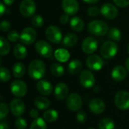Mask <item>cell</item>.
Instances as JSON below:
<instances>
[{"label": "cell", "instance_id": "obj_1", "mask_svg": "<svg viewBox=\"0 0 129 129\" xmlns=\"http://www.w3.org/2000/svg\"><path fill=\"white\" fill-rule=\"evenodd\" d=\"M45 63L40 60H35L30 63L28 67V74L33 79L39 80L45 76Z\"/></svg>", "mask_w": 129, "mask_h": 129}, {"label": "cell", "instance_id": "obj_2", "mask_svg": "<svg viewBox=\"0 0 129 129\" xmlns=\"http://www.w3.org/2000/svg\"><path fill=\"white\" fill-rule=\"evenodd\" d=\"M88 32L95 36H103L109 31L107 23L102 20H93L88 25Z\"/></svg>", "mask_w": 129, "mask_h": 129}, {"label": "cell", "instance_id": "obj_3", "mask_svg": "<svg viewBox=\"0 0 129 129\" xmlns=\"http://www.w3.org/2000/svg\"><path fill=\"white\" fill-rule=\"evenodd\" d=\"M118 51V45L116 42L113 41L105 42L100 50L101 56L107 60L111 59L116 56Z\"/></svg>", "mask_w": 129, "mask_h": 129}, {"label": "cell", "instance_id": "obj_4", "mask_svg": "<svg viewBox=\"0 0 129 129\" xmlns=\"http://www.w3.org/2000/svg\"><path fill=\"white\" fill-rule=\"evenodd\" d=\"M114 102L119 110H129V92L125 91H118L115 95Z\"/></svg>", "mask_w": 129, "mask_h": 129}, {"label": "cell", "instance_id": "obj_5", "mask_svg": "<svg viewBox=\"0 0 129 129\" xmlns=\"http://www.w3.org/2000/svg\"><path fill=\"white\" fill-rule=\"evenodd\" d=\"M11 91L15 97H24L27 92V85L22 80H14L11 83Z\"/></svg>", "mask_w": 129, "mask_h": 129}, {"label": "cell", "instance_id": "obj_6", "mask_svg": "<svg viewBox=\"0 0 129 129\" xmlns=\"http://www.w3.org/2000/svg\"><path fill=\"white\" fill-rule=\"evenodd\" d=\"M35 48L36 52L42 57L48 58L50 57L53 54V49L51 45L44 40H40L37 42L35 45Z\"/></svg>", "mask_w": 129, "mask_h": 129}, {"label": "cell", "instance_id": "obj_7", "mask_svg": "<svg viewBox=\"0 0 129 129\" xmlns=\"http://www.w3.org/2000/svg\"><path fill=\"white\" fill-rule=\"evenodd\" d=\"M67 106L71 111H79L82 106V98L77 93L70 94L67 98Z\"/></svg>", "mask_w": 129, "mask_h": 129}, {"label": "cell", "instance_id": "obj_8", "mask_svg": "<svg viewBox=\"0 0 129 129\" xmlns=\"http://www.w3.org/2000/svg\"><path fill=\"white\" fill-rule=\"evenodd\" d=\"M36 5L33 0H23L20 5V11L24 17H29L35 14Z\"/></svg>", "mask_w": 129, "mask_h": 129}, {"label": "cell", "instance_id": "obj_9", "mask_svg": "<svg viewBox=\"0 0 129 129\" xmlns=\"http://www.w3.org/2000/svg\"><path fill=\"white\" fill-rule=\"evenodd\" d=\"M45 36L51 42L54 44H58L62 39V33L57 26H50L46 29Z\"/></svg>", "mask_w": 129, "mask_h": 129}, {"label": "cell", "instance_id": "obj_10", "mask_svg": "<svg viewBox=\"0 0 129 129\" xmlns=\"http://www.w3.org/2000/svg\"><path fill=\"white\" fill-rule=\"evenodd\" d=\"M37 38L36 31L31 27H26L23 29L20 34V41L24 45H29L35 42Z\"/></svg>", "mask_w": 129, "mask_h": 129}, {"label": "cell", "instance_id": "obj_11", "mask_svg": "<svg viewBox=\"0 0 129 129\" xmlns=\"http://www.w3.org/2000/svg\"><path fill=\"white\" fill-rule=\"evenodd\" d=\"M79 82L82 86L85 88H89L94 86L95 83V78L91 71L85 70L82 71L79 75Z\"/></svg>", "mask_w": 129, "mask_h": 129}, {"label": "cell", "instance_id": "obj_12", "mask_svg": "<svg viewBox=\"0 0 129 129\" xmlns=\"http://www.w3.org/2000/svg\"><path fill=\"white\" fill-rule=\"evenodd\" d=\"M9 107H10V110L11 113L17 117L22 116L24 113L25 110H26L24 102L19 98L13 99L10 102Z\"/></svg>", "mask_w": 129, "mask_h": 129}, {"label": "cell", "instance_id": "obj_13", "mask_svg": "<svg viewBox=\"0 0 129 129\" xmlns=\"http://www.w3.org/2000/svg\"><path fill=\"white\" fill-rule=\"evenodd\" d=\"M98 48V41L92 36L85 38L82 43V51L87 54H93Z\"/></svg>", "mask_w": 129, "mask_h": 129}, {"label": "cell", "instance_id": "obj_14", "mask_svg": "<svg viewBox=\"0 0 129 129\" xmlns=\"http://www.w3.org/2000/svg\"><path fill=\"white\" fill-rule=\"evenodd\" d=\"M86 64L90 70L94 71H98L101 70L104 67V60L100 56L96 54H91L87 58Z\"/></svg>", "mask_w": 129, "mask_h": 129}, {"label": "cell", "instance_id": "obj_15", "mask_svg": "<svg viewBox=\"0 0 129 129\" xmlns=\"http://www.w3.org/2000/svg\"><path fill=\"white\" fill-rule=\"evenodd\" d=\"M101 14L107 19H115L118 15V10L115 5L110 3H105L101 8Z\"/></svg>", "mask_w": 129, "mask_h": 129}, {"label": "cell", "instance_id": "obj_16", "mask_svg": "<svg viewBox=\"0 0 129 129\" xmlns=\"http://www.w3.org/2000/svg\"><path fill=\"white\" fill-rule=\"evenodd\" d=\"M105 103L103 100L95 98L90 101L88 104V108L94 114H101L105 110Z\"/></svg>", "mask_w": 129, "mask_h": 129}, {"label": "cell", "instance_id": "obj_17", "mask_svg": "<svg viewBox=\"0 0 129 129\" xmlns=\"http://www.w3.org/2000/svg\"><path fill=\"white\" fill-rule=\"evenodd\" d=\"M62 8L66 14L73 15L78 12L79 5L76 0H63Z\"/></svg>", "mask_w": 129, "mask_h": 129}, {"label": "cell", "instance_id": "obj_18", "mask_svg": "<svg viewBox=\"0 0 129 129\" xmlns=\"http://www.w3.org/2000/svg\"><path fill=\"white\" fill-rule=\"evenodd\" d=\"M68 94H69V88L65 83L60 82L55 86L54 96L57 100L60 101L64 100L68 96Z\"/></svg>", "mask_w": 129, "mask_h": 129}, {"label": "cell", "instance_id": "obj_19", "mask_svg": "<svg viewBox=\"0 0 129 129\" xmlns=\"http://www.w3.org/2000/svg\"><path fill=\"white\" fill-rule=\"evenodd\" d=\"M36 88L40 94L42 95H50L53 91V86L51 83L47 80H40L36 85Z\"/></svg>", "mask_w": 129, "mask_h": 129}, {"label": "cell", "instance_id": "obj_20", "mask_svg": "<svg viewBox=\"0 0 129 129\" xmlns=\"http://www.w3.org/2000/svg\"><path fill=\"white\" fill-rule=\"evenodd\" d=\"M126 74H127L126 68L120 65L115 67L111 73L112 78L116 82H121L124 80L126 77Z\"/></svg>", "mask_w": 129, "mask_h": 129}, {"label": "cell", "instance_id": "obj_21", "mask_svg": "<svg viewBox=\"0 0 129 129\" xmlns=\"http://www.w3.org/2000/svg\"><path fill=\"white\" fill-rule=\"evenodd\" d=\"M34 104L37 109L40 110H47L50 107L51 102L47 98L40 96V97H37L35 99Z\"/></svg>", "mask_w": 129, "mask_h": 129}, {"label": "cell", "instance_id": "obj_22", "mask_svg": "<svg viewBox=\"0 0 129 129\" xmlns=\"http://www.w3.org/2000/svg\"><path fill=\"white\" fill-rule=\"evenodd\" d=\"M14 55L17 59L23 60L27 55V50L21 44H17L14 47Z\"/></svg>", "mask_w": 129, "mask_h": 129}, {"label": "cell", "instance_id": "obj_23", "mask_svg": "<svg viewBox=\"0 0 129 129\" xmlns=\"http://www.w3.org/2000/svg\"><path fill=\"white\" fill-rule=\"evenodd\" d=\"M54 57L57 60L61 63L67 62L70 59V53L67 50L64 48H59L57 49L54 52Z\"/></svg>", "mask_w": 129, "mask_h": 129}, {"label": "cell", "instance_id": "obj_24", "mask_svg": "<svg viewBox=\"0 0 129 129\" xmlns=\"http://www.w3.org/2000/svg\"><path fill=\"white\" fill-rule=\"evenodd\" d=\"M82 67V64L81 63V61L79 60L75 59L73 60L68 65V72L70 74L75 75L79 73Z\"/></svg>", "mask_w": 129, "mask_h": 129}, {"label": "cell", "instance_id": "obj_25", "mask_svg": "<svg viewBox=\"0 0 129 129\" xmlns=\"http://www.w3.org/2000/svg\"><path fill=\"white\" fill-rule=\"evenodd\" d=\"M70 27L75 32H81L84 28V22L79 17H74L70 20Z\"/></svg>", "mask_w": 129, "mask_h": 129}, {"label": "cell", "instance_id": "obj_26", "mask_svg": "<svg viewBox=\"0 0 129 129\" xmlns=\"http://www.w3.org/2000/svg\"><path fill=\"white\" fill-rule=\"evenodd\" d=\"M78 41V37L74 33H68L65 36V37L63 39V45L65 47L70 48L74 46Z\"/></svg>", "mask_w": 129, "mask_h": 129}, {"label": "cell", "instance_id": "obj_27", "mask_svg": "<svg viewBox=\"0 0 129 129\" xmlns=\"http://www.w3.org/2000/svg\"><path fill=\"white\" fill-rule=\"evenodd\" d=\"M26 72L25 66L22 63H16L12 67V73L16 78H21Z\"/></svg>", "mask_w": 129, "mask_h": 129}, {"label": "cell", "instance_id": "obj_28", "mask_svg": "<svg viewBox=\"0 0 129 129\" xmlns=\"http://www.w3.org/2000/svg\"><path fill=\"white\" fill-rule=\"evenodd\" d=\"M58 113L55 110H48L43 113V119L48 122H54L58 119Z\"/></svg>", "mask_w": 129, "mask_h": 129}, {"label": "cell", "instance_id": "obj_29", "mask_svg": "<svg viewBox=\"0 0 129 129\" xmlns=\"http://www.w3.org/2000/svg\"><path fill=\"white\" fill-rule=\"evenodd\" d=\"M107 36L110 39L116 42H119L122 39V33L121 31L116 28V27H113L111 28L108 33H107Z\"/></svg>", "mask_w": 129, "mask_h": 129}, {"label": "cell", "instance_id": "obj_30", "mask_svg": "<svg viewBox=\"0 0 129 129\" xmlns=\"http://www.w3.org/2000/svg\"><path fill=\"white\" fill-rule=\"evenodd\" d=\"M99 129H114L115 122L110 118H105L101 119L98 124Z\"/></svg>", "mask_w": 129, "mask_h": 129}, {"label": "cell", "instance_id": "obj_31", "mask_svg": "<svg viewBox=\"0 0 129 129\" xmlns=\"http://www.w3.org/2000/svg\"><path fill=\"white\" fill-rule=\"evenodd\" d=\"M0 54L1 56H5L8 54L10 51V45L8 42L3 36L0 37Z\"/></svg>", "mask_w": 129, "mask_h": 129}, {"label": "cell", "instance_id": "obj_32", "mask_svg": "<svg viewBox=\"0 0 129 129\" xmlns=\"http://www.w3.org/2000/svg\"><path fill=\"white\" fill-rule=\"evenodd\" d=\"M29 129H47V125L45 120L42 118L35 119L32 122Z\"/></svg>", "mask_w": 129, "mask_h": 129}, {"label": "cell", "instance_id": "obj_33", "mask_svg": "<svg viewBox=\"0 0 129 129\" xmlns=\"http://www.w3.org/2000/svg\"><path fill=\"white\" fill-rule=\"evenodd\" d=\"M50 70L51 73L57 77L62 76L64 74V68L62 65L59 63H53L51 66Z\"/></svg>", "mask_w": 129, "mask_h": 129}, {"label": "cell", "instance_id": "obj_34", "mask_svg": "<svg viewBox=\"0 0 129 129\" xmlns=\"http://www.w3.org/2000/svg\"><path fill=\"white\" fill-rule=\"evenodd\" d=\"M0 78L2 82H6L11 79V73L10 71L5 67L0 68Z\"/></svg>", "mask_w": 129, "mask_h": 129}, {"label": "cell", "instance_id": "obj_35", "mask_svg": "<svg viewBox=\"0 0 129 129\" xmlns=\"http://www.w3.org/2000/svg\"><path fill=\"white\" fill-rule=\"evenodd\" d=\"M31 23L35 27H41L44 24V19L41 15H34L31 19Z\"/></svg>", "mask_w": 129, "mask_h": 129}, {"label": "cell", "instance_id": "obj_36", "mask_svg": "<svg viewBox=\"0 0 129 129\" xmlns=\"http://www.w3.org/2000/svg\"><path fill=\"white\" fill-rule=\"evenodd\" d=\"M0 110H1V112H0V119L2 120L8 114L9 108H8V106L7 105V104L2 102L1 104H0Z\"/></svg>", "mask_w": 129, "mask_h": 129}, {"label": "cell", "instance_id": "obj_37", "mask_svg": "<svg viewBox=\"0 0 129 129\" xmlns=\"http://www.w3.org/2000/svg\"><path fill=\"white\" fill-rule=\"evenodd\" d=\"M7 37H8V39L12 42H17L18 39H20V36L19 35L18 32H17L16 30H11L8 33Z\"/></svg>", "mask_w": 129, "mask_h": 129}, {"label": "cell", "instance_id": "obj_38", "mask_svg": "<svg viewBox=\"0 0 129 129\" xmlns=\"http://www.w3.org/2000/svg\"><path fill=\"white\" fill-rule=\"evenodd\" d=\"M15 126L17 129H26L27 126L26 121L23 118L19 116L15 120Z\"/></svg>", "mask_w": 129, "mask_h": 129}, {"label": "cell", "instance_id": "obj_39", "mask_svg": "<svg viewBox=\"0 0 129 129\" xmlns=\"http://www.w3.org/2000/svg\"><path fill=\"white\" fill-rule=\"evenodd\" d=\"M11 28V24L10 22L7 21V20H3L1 24H0V29L1 31L4 32V33H6V32H8Z\"/></svg>", "mask_w": 129, "mask_h": 129}, {"label": "cell", "instance_id": "obj_40", "mask_svg": "<svg viewBox=\"0 0 129 129\" xmlns=\"http://www.w3.org/2000/svg\"><path fill=\"white\" fill-rule=\"evenodd\" d=\"M76 120L80 122V123H83L85 122L87 120V115L84 111H79L76 113Z\"/></svg>", "mask_w": 129, "mask_h": 129}, {"label": "cell", "instance_id": "obj_41", "mask_svg": "<svg viewBox=\"0 0 129 129\" xmlns=\"http://www.w3.org/2000/svg\"><path fill=\"white\" fill-rule=\"evenodd\" d=\"M88 14L91 17H94V16H97L99 14V13L101 12V9H99L98 7H94V6H92V7H90L88 9Z\"/></svg>", "mask_w": 129, "mask_h": 129}, {"label": "cell", "instance_id": "obj_42", "mask_svg": "<svg viewBox=\"0 0 129 129\" xmlns=\"http://www.w3.org/2000/svg\"><path fill=\"white\" fill-rule=\"evenodd\" d=\"M116 5L120 8H125L129 5V0H113Z\"/></svg>", "mask_w": 129, "mask_h": 129}, {"label": "cell", "instance_id": "obj_43", "mask_svg": "<svg viewBox=\"0 0 129 129\" xmlns=\"http://www.w3.org/2000/svg\"><path fill=\"white\" fill-rule=\"evenodd\" d=\"M69 20V14H63L60 16V22L62 23V24H66Z\"/></svg>", "mask_w": 129, "mask_h": 129}, {"label": "cell", "instance_id": "obj_44", "mask_svg": "<svg viewBox=\"0 0 129 129\" xmlns=\"http://www.w3.org/2000/svg\"><path fill=\"white\" fill-rule=\"evenodd\" d=\"M29 115L30 116L33 118V119H37L39 118V111L36 110V109H32L29 112Z\"/></svg>", "mask_w": 129, "mask_h": 129}, {"label": "cell", "instance_id": "obj_45", "mask_svg": "<svg viewBox=\"0 0 129 129\" xmlns=\"http://www.w3.org/2000/svg\"><path fill=\"white\" fill-rule=\"evenodd\" d=\"M5 12H6V8L5 6V3L1 2L0 3V15L3 16Z\"/></svg>", "mask_w": 129, "mask_h": 129}, {"label": "cell", "instance_id": "obj_46", "mask_svg": "<svg viewBox=\"0 0 129 129\" xmlns=\"http://www.w3.org/2000/svg\"><path fill=\"white\" fill-rule=\"evenodd\" d=\"M0 129H9V126L8 124H6V122L2 121L0 123Z\"/></svg>", "mask_w": 129, "mask_h": 129}, {"label": "cell", "instance_id": "obj_47", "mask_svg": "<svg viewBox=\"0 0 129 129\" xmlns=\"http://www.w3.org/2000/svg\"><path fill=\"white\" fill-rule=\"evenodd\" d=\"M5 5H11L13 4V2H14V0H3Z\"/></svg>", "mask_w": 129, "mask_h": 129}, {"label": "cell", "instance_id": "obj_48", "mask_svg": "<svg viewBox=\"0 0 129 129\" xmlns=\"http://www.w3.org/2000/svg\"><path fill=\"white\" fill-rule=\"evenodd\" d=\"M85 2L88 3V4H95L97 3L99 0H83Z\"/></svg>", "mask_w": 129, "mask_h": 129}, {"label": "cell", "instance_id": "obj_49", "mask_svg": "<svg viewBox=\"0 0 129 129\" xmlns=\"http://www.w3.org/2000/svg\"><path fill=\"white\" fill-rule=\"evenodd\" d=\"M125 68L129 73V57L125 60Z\"/></svg>", "mask_w": 129, "mask_h": 129}, {"label": "cell", "instance_id": "obj_50", "mask_svg": "<svg viewBox=\"0 0 129 129\" xmlns=\"http://www.w3.org/2000/svg\"><path fill=\"white\" fill-rule=\"evenodd\" d=\"M128 54H129V44L128 45Z\"/></svg>", "mask_w": 129, "mask_h": 129}, {"label": "cell", "instance_id": "obj_51", "mask_svg": "<svg viewBox=\"0 0 129 129\" xmlns=\"http://www.w3.org/2000/svg\"><path fill=\"white\" fill-rule=\"evenodd\" d=\"M89 129H95V128H89Z\"/></svg>", "mask_w": 129, "mask_h": 129}]
</instances>
